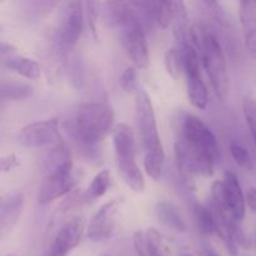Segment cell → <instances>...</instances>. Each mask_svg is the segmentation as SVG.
<instances>
[{
  "label": "cell",
  "mask_w": 256,
  "mask_h": 256,
  "mask_svg": "<svg viewBox=\"0 0 256 256\" xmlns=\"http://www.w3.org/2000/svg\"><path fill=\"white\" fill-rule=\"evenodd\" d=\"M86 14H88V22L92 29L94 39L98 40V2H86Z\"/></svg>",
  "instance_id": "29"
},
{
  "label": "cell",
  "mask_w": 256,
  "mask_h": 256,
  "mask_svg": "<svg viewBox=\"0 0 256 256\" xmlns=\"http://www.w3.org/2000/svg\"><path fill=\"white\" fill-rule=\"evenodd\" d=\"M180 140L194 162L198 176H212L220 152L216 138L210 128L200 118L188 115L182 122Z\"/></svg>",
  "instance_id": "2"
},
{
  "label": "cell",
  "mask_w": 256,
  "mask_h": 256,
  "mask_svg": "<svg viewBox=\"0 0 256 256\" xmlns=\"http://www.w3.org/2000/svg\"><path fill=\"white\" fill-rule=\"evenodd\" d=\"M155 214L162 224L170 228L174 232H186V222L180 214L179 209L172 202L162 200L155 205Z\"/></svg>",
  "instance_id": "16"
},
{
  "label": "cell",
  "mask_w": 256,
  "mask_h": 256,
  "mask_svg": "<svg viewBox=\"0 0 256 256\" xmlns=\"http://www.w3.org/2000/svg\"><path fill=\"white\" fill-rule=\"evenodd\" d=\"M132 244L139 256H170L164 235L154 228L135 232Z\"/></svg>",
  "instance_id": "11"
},
{
  "label": "cell",
  "mask_w": 256,
  "mask_h": 256,
  "mask_svg": "<svg viewBox=\"0 0 256 256\" xmlns=\"http://www.w3.org/2000/svg\"><path fill=\"white\" fill-rule=\"evenodd\" d=\"M222 186H224L225 204L230 214L238 222H242L246 212V204H245L244 192H242L236 175L232 172H225Z\"/></svg>",
  "instance_id": "12"
},
{
  "label": "cell",
  "mask_w": 256,
  "mask_h": 256,
  "mask_svg": "<svg viewBox=\"0 0 256 256\" xmlns=\"http://www.w3.org/2000/svg\"><path fill=\"white\" fill-rule=\"evenodd\" d=\"M186 90L188 98L192 106L204 110L209 105V92L200 72L186 75Z\"/></svg>",
  "instance_id": "17"
},
{
  "label": "cell",
  "mask_w": 256,
  "mask_h": 256,
  "mask_svg": "<svg viewBox=\"0 0 256 256\" xmlns=\"http://www.w3.org/2000/svg\"><path fill=\"white\" fill-rule=\"evenodd\" d=\"M165 69L169 72V75L174 79L182 75V49L180 48H170L164 56Z\"/></svg>",
  "instance_id": "25"
},
{
  "label": "cell",
  "mask_w": 256,
  "mask_h": 256,
  "mask_svg": "<svg viewBox=\"0 0 256 256\" xmlns=\"http://www.w3.org/2000/svg\"><path fill=\"white\" fill-rule=\"evenodd\" d=\"M205 252H206V256H219L216 254V252H214V250L210 249V248H208V249L205 250Z\"/></svg>",
  "instance_id": "33"
},
{
  "label": "cell",
  "mask_w": 256,
  "mask_h": 256,
  "mask_svg": "<svg viewBox=\"0 0 256 256\" xmlns=\"http://www.w3.org/2000/svg\"><path fill=\"white\" fill-rule=\"evenodd\" d=\"M242 110H244L245 120L249 126L250 134L256 144V100L252 96H245L242 100Z\"/></svg>",
  "instance_id": "26"
},
{
  "label": "cell",
  "mask_w": 256,
  "mask_h": 256,
  "mask_svg": "<svg viewBox=\"0 0 256 256\" xmlns=\"http://www.w3.org/2000/svg\"><path fill=\"white\" fill-rule=\"evenodd\" d=\"M114 110L104 102H84L68 120L69 132L84 145H98L114 128Z\"/></svg>",
  "instance_id": "3"
},
{
  "label": "cell",
  "mask_w": 256,
  "mask_h": 256,
  "mask_svg": "<svg viewBox=\"0 0 256 256\" xmlns=\"http://www.w3.org/2000/svg\"><path fill=\"white\" fill-rule=\"evenodd\" d=\"M84 29V2H66L62 4L58 34L66 46H74L79 42Z\"/></svg>",
  "instance_id": "9"
},
{
  "label": "cell",
  "mask_w": 256,
  "mask_h": 256,
  "mask_svg": "<svg viewBox=\"0 0 256 256\" xmlns=\"http://www.w3.org/2000/svg\"><path fill=\"white\" fill-rule=\"evenodd\" d=\"M119 172L125 184L135 192H142L145 190V179L136 162H118Z\"/></svg>",
  "instance_id": "18"
},
{
  "label": "cell",
  "mask_w": 256,
  "mask_h": 256,
  "mask_svg": "<svg viewBox=\"0 0 256 256\" xmlns=\"http://www.w3.org/2000/svg\"><path fill=\"white\" fill-rule=\"evenodd\" d=\"M86 230L84 215H74L62 222L52 242L50 256H68L82 242Z\"/></svg>",
  "instance_id": "8"
},
{
  "label": "cell",
  "mask_w": 256,
  "mask_h": 256,
  "mask_svg": "<svg viewBox=\"0 0 256 256\" xmlns=\"http://www.w3.org/2000/svg\"><path fill=\"white\" fill-rule=\"evenodd\" d=\"M120 86L128 94L136 92V70L134 66H128L120 76Z\"/></svg>",
  "instance_id": "28"
},
{
  "label": "cell",
  "mask_w": 256,
  "mask_h": 256,
  "mask_svg": "<svg viewBox=\"0 0 256 256\" xmlns=\"http://www.w3.org/2000/svg\"><path fill=\"white\" fill-rule=\"evenodd\" d=\"M10 70L19 74L20 76L29 80H36L42 76V66L38 62L25 56L10 58L5 62Z\"/></svg>",
  "instance_id": "19"
},
{
  "label": "cell",
  "mask_w": 256,
  "mask_h": 256,
  "mask_svg": "<svg viewBox=\"0 0 256 256\" xmlns=\"http://www.w3.org/2000/svg\"><path fill=\"white\" fill-rule=\"evenodd\" d=\"M230 154H232L234 162L240 168H244V169H250L252 168V156H250L249 152L244 146H242L238 142H232L230 144Z\"/></svg>",
  "instance_id": "27"
},
{
  "label": "cell",
  "mask_w": 256,
  "mask_h": 256,
  "mask_svg": "<svg viewBox=\"0 0 256 256\" xmlns=\"http://www.w3.org/2000/svg\"><path fill=\"white\" fill-rule=\"evenodd\" d=\"M22 196H16L4 212H0V232H6L15 224L22 212Z\"/></svg>",
  "instance_id": "24"
},
{
  "label": "cell",
  "mask_w": 256,
  "mask_h": 256,
  "mask_svg": "<svg viewBox=\"0 0 256 256\" xmlns=\"http://www.w3.org/2000/svg\"><path fill=\"white\" fill-rule=\"evenodd\" d=\"M175 160H176L178 172H179L180 179L184 182L188 189H195V178L198 176L196 170H195L194 162L185 148L184 142L182 140H178L174 146Z\"/></svg>",
  "instance_id": "15"
},
{
  "label": "cell",
  "mask_w": 256,
  "mask_h": 256,
  "mask_svg": "<svg viewBox=\"0 0 256 256\" xmlns=\"http://www.w3.org/2000/svg\"><path fill=\"white\" fill-rule=\"evenodd\" d=\"M165 152H145L144 154V169L148 176L152 178L155 182H159L162 176V169H164Z\"/></svg>",
  "instance_id": "23"
},
{
  "label": "cell",
  "mask_w": 256,
  "mask_h": 256,
  "mask_svg": "<svg viewBox=\"0 0 256 256\" xmlns=\"http://www.w3.org/2000/svg\"><path fill=\"white\" fill-rule=\"evenodd\" d=\"M188 42L198 50L200 64L206 72L215 94L224 102L229 95L230 80L226 60L218 38L205 25L195 22L189 26Z\"/></svg>",
  "instance_id": "1"
},
{
  "label": "cell",
  "mask_w": 256,
  "mask_h": 256,
  "mask_svg": "<svg viewBox=\"0 0 256 256\" xmlns=\"http://www.w3.org/2000/svg\"><path fill=\"white\" fill-rule=\"evenodd\" d=\"M110 15L120 30L122 44L126 49L135 69H146L149 66V46L144 28L135 12L132 2H109Z\"/></svg>",
  "instance_id": "4"
},
{
  "label": "cell",
  "mask_w": 256,
  "mask_h": 256,
  "mask_svg": "<svg viewBox=\"0 0 256 256\" xmlns=\"http://www.w3.org/2000/svg\"><path fill=\"white\" fill-rule=\"evenodd\" d=\"M75 185L76 180L72 175V162L68 152L55 164L49 176L42 182L38 200L42 205L52 204L55 200L69 194Z\"/></svg>",
  "instance_id": "6"
},
{
  "label": "cell",
  "mask_w": 256,
  "mask_h": 256,
  "mask_svg": "<svg viewBox=\"0 0 256 256\" xmlns=\"http://www.w3.org/2000/svg\"><path fill=\"white\" fill-rule=\"evenodd\" d=\"M135 112H136L138 130H139L140 140L144 148V154L164 152L159 132H158L154 106H152L149 94L144 89H136L135 92Z\"/></svg>",
  "instance_id": "5"
},
{
  "label": "cell",
  "mask_w": 256,
  "mask_h": 256,
  "mask_svg": "<svg viewBox=\"0 0 256 256\" xmlns=\"http://www.w3.org/2000/svg\"><path fill=\"white\" fill-rule=\"evenodd\" d=\"M16 140L25 148H42L48 145L62 144L59 132V120H40L24 125L16 135Z\"/></svg>",
  "instance_id": "7"
},
{
  "label": "cell",
  "mask_w": 256,
  "mask_h": 256,
  "mask_svg": "<svg viewBox=\"0 0 256 256\" xmlns=\"http://www.w3.org/2000/svg\"><path fill=\"white\" fill-rule=\"evenodd\" d=\"M110 186V172L108 169H102L92 178V182L85 190L84 198L86 202H94L100 199L106 194L108 189Z\"/></svg>",
  "instance_id": "20"
},
{
  "label": "cell",
  "mask_w": 256,
  "mask_h": 256,
  "mask_svg": "<svg viewBox=\"0 0 256 256\" xmlns=\"http://www.w3.org/2000/svg\"><path fill=\"white\" fill-rule=\"evenodd\" d=\"M119 212V202L116 200H110L104 202L89 220L86 230V236L92 242H106L112 238L116 224V215Z\"/></svg>",
  "instance_id": "10"
},
{
  "label": "cell",
  "mask_w": 256,
  "mask_h": 256,
  "mask_svg": "<svg viewBox=\"0 0 256 256\" xmlns=\"http://www.w3.org/2000/svg\"><path fill=\"white\" fill-rule=\"evenodd\" d=\"M194 216L199 232L204 235H212L216 232V220L210 208L202 204H196L194 208Z\"/></svg>",
  "instance_id": "21"
},
{
  "label": "cell",
  "mask_w": 256,
  "mask_h": 256,
  "mask_svg": "<svg viewBox=\"0 0 256 256\" xmlns=\"http://www.w3.org/2000/svg\"><path fill=\"white\" fill-rule=\"evenodd\" d=\"M16 52V48L8 42H0V55H10Z\"/></svg>",
  "instance_id": "32"
},
{
  "label": "cell",
  "mask_w": 256,
  "mask_h": 256,
  "mask_svg": "<svg viewBox=\"0 0 256 256\" xmlns=\"http://www.w3.org/2000/svg\"><path fill=\"white\" fill-rule=\"evenodd\" d=\"M182 256H192V255H190V254H182Z\"/></svg>",
  "instance_id": "34"
},
{
  "label": "cell",
  "mask_w": 256,
  "mask_h": 256,
  "mask_svg": "<svg viewBox=\"0 0 256 256\" xmlns=\"http://www.w3.org/2000/svg\"><path fill=\"white\" fill-rule=\"evenodd\" d=\"M245 204H248V206L256 214V188H252V189L248 190Z\"/></svg>",
  "instance_id": "31"
},
{
  "label": "cell",
  "mask_w": 256,
  "mask_h": 256,
  "mask_svg": "<svg viewBox=\"0 0 256 256\" xmlns=\"http://www.w3.org/2000/svg\"><path fill=\"white\" fill-rule=\"evenodd\" d=\"M239 15L245 45L256 59V2L242 0L239 2Z\"/></svg>",
  "instance_id": "14"
},
{
  "label": "cell",
  "mask_w": 256,
  "mask_h": 256,
  "mask_svg": "<svg viewBox=\"0 0 256 256\" xmlns=\"http://www.w3.org/2000/svg\"><path fill=\"white\" fill-rule=\"evenodd\" d=\"M2 196H0V206H2Z\"/></svg>",
  "instance_id": "35"
},
{
  "label": "cell",
  "mask_w": 256,
  "mask_h": 256,
  "mask_svg": "<svg viewBox=\"0 0 256 256\" xmlns=\"http://www.w3.org/2000/svg\"><path fill=\"white\" fill-rule=\"evenodd\" d=\"M112 138L116 162H134L136 155V142L132 128L126 122H118L112 128Z\"/></svg>",
  "instance_id": "13"
},
{
  "label": "cell",
  "mask_w": 256,
  "mask_h": 256,
  "mask_svg": "<svg viewBox=\"0 0 256 256\" xmlns=\"http://www.w3.org/2000/svg\"><path fill=\"white\" fill-rule=\"evenodd\" d=\"M145 4L154 14L155 20L162 29H166L172 25L174 18V2H152Z\"/></svg>",
  "instance_id": "22"
},
{
  "label": "cell",
  "mask_w": 256,
  "mask_h": 256,
  "mask_svg": "<svg viewBox=\"0 0 256 256\" xmlns=\"http://www.w3.org/2000/svg\"><path fill=\"white\" fill-rule=\"evenodd\" d=\"M6 256H18V255H12V254H10V255H6Z\"/></svg>",
  "instance_id": "36"
},
{
  "label": "cell",
  "mask_w": 256,
  "mask_h": 256,
  "mask_svg": "<svg viewBox=\"0 0 256 256\" xmlns=\"http://www.w3.org/2000/svg\"><path fill=\"white\" fill-rule=\"evenodd\" d=\"M20 166V159L15 154H8L0 156V174L10 172Z\"/></svg>",
  "instance_id": "30"
}]
</instances>
